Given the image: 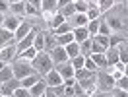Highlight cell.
I'll list each match as a JSON object with an SVG mask.
<instances>
[{"label":"cell","mask_w":128,"mask_h":97,"mask_svg":"<svg viewBox=\"0 0 128 97\" xmlns=\"http://www.w3.org/2000/svg\"><path fill=\"white\" fill-rule=\"evenodd\" d=\"M126 6H128V2H126Z\"/></svg>","instance_id":"63"},{"label":"cell","mask_w":128,"mask_h":97,"mask_svg":"<svg viewBox=\"0 0 128 97\" xmlns=\"http://www.w3.org/2000/svg\"><path fill=\"white\" fill-rule=\"evenodd\" d=\"M70 64L74 66V70H82L84 64H86V56H84V54H78V56L70 58Z\"/></svg>","instance_id":"33"},{"label":"cell","mask_w":128,"mask_h":97,"mask_svg":"<svg viewBox=\"0 0 128 97\" xmlns=\"http://www.w3.org/2000/svg\"><path fill=\"white\" fill-rule=\"evenodd\" d=\"M45 35V52H50V50H54V47H58V39H56V35L52 31H43Z\"/></svg>","instance_id":"13"},{"label":"cell","mask_w":128,"mask_h":97,"mask_svg":"<svg viewBox=\"0 0 128 97\" xmlns=\"http://www.w3.org/2000/svg\"><path fill=\"white\" fill-rule=\"evenodd\" d=\"M12 43H16V37H14V31H10L6 27H0V48L8 47Z\"/></svg>","instance_id":"11"},{"label":"cell","mask_w":128,"mask_h":97,"mask_svg":"<svg viewBox=\"0 0 128 97\" xmlns=\"http://www.w3.org/2000/svg\"><path fill=\"white\" fill-rule=\"evenodd\" d=\"M4 16L6 14H0V27H4Z\"/></svg>","instance_id":"55"},{"label":"cell","mask_w":128,"mask_h":97,"mask_svg":"<svg viewBox=\"0 0 128 97\" xmlns=\"http://www.w3.org/2000/svg\"><path fill=\"white\" fill-rule=\"evenodd\" d=\"M16 56H18V45L16 43L0 48V60H4V62H14Z\"/></svg>","instance_id":"5"},{"label":"cell","mask_w":128,"mask_h":97,"mask_svg":"<svg viewBox=\"0 0 128 97\" xmlns=\"http://www.w3.org/2000/svg\"><path fill=\"white\" fill-rule=\"evenodd\" d=\"M91 45H93L91 37L86 39L84 43H80V54H84V56H91Z\"/></svg>","instance_id":"29"},{"label":"cell","mask_w":128,"mask_h":97,"mask_svg":"<svg viewBox=\"0 0 128 97\" xmlns=\"http://www.w3.org/2000/svg\"><path fill=\"white\" fill-rule=\"evenodd\" d=\"M91 58H93V62H95L97 70H107V68H109V62H107V56H105V54H91Z\"/></svg>","instance_id":"24"},{"label":"cell","mask_w":128,"mask_h":97,"mask_svg":"<svg viewBox=\"0 0 128 97\" xmlns=\"http://www.w3.org/2000/svg\"><path fill=\"white\" fill-rule=\"evenodd\" d=\"M64 22H66V18H64L62 14H56V16L52 18V20H50V22H48V29H50V31H52V29H56V27H58V25H62Z\"/></svg>","instance_id":"31"},{"label":"cell","mask_w":128,"mask_h":97,"mask_svg":"<svg viewBox=\"0 0 128 97\" xmlns=\"http://www.w3.org/2000/svg\"><path fill=\"white\" fill-rule=\"evenodd\" d=\"M54 68L58 70V74L62 76L64 80H66V78H74V74H76L74 66L70 64V60H68V62H64V64H58V66H54Z\"/></svg>","instance_id":"14"},{"label":"cell","mask_w":128,"mask_h":97,"mask_svg":"<svg viewBox=\"0 0 128 97\" xmlns=\"http://www.w3.org/2000/svg\"><path fill=\"white\" fill-rule=\"evenodd\" d=\"M58 14H62V16L66 18V20H68L70 16H74V14H76V8H74V2H72V4H68V6H64L62 10H58Z\"/></svg>","instance_id":"38"},{"label":"cell","mask_w":128,"mask_h":97,"mask_svg":"<svg viewBox=\"0 0 128 97\" xmlns=\"http://www.w3.org/2000/svg\"><path fill=\"white\" fill-rule=\"evenodd\" d=\"M0 97H4V95H2V91H0Z\"/></svg>","instance_id":"61"},{"label":"cell","mask_w":128,"mask_h":97,"mask_svg":"<svg viewBox=\"0 0 128 97\" xmlns=\"http://www.w3.org/2000/svg\"><path fill=\"white\" fill-rule=\"evenodd\" d=\"M118 56H120V62L122 64H128V39H122L118 43Z\"/></svg>","instance_id":"18"},{"label":"cell","mask_w":128,"mask_h":97,"mask_svg":"<svg viewBox=\"0 0 128 97\" xmlns=\"http://www.w3.org/2000/svg\"><path fill=\"white\" fill-rule=\"evenodd\" d=\"M37 54H39V50H37L35 47H31V48H25L24 52H18V56H16V58H24V60H29V62H33Z\"/></svg>","instance_id":"22"},{"label":"cell","mask_w":128,"mask_h":97,"mask_svg":"<svg viewBox=\"0 0 128 97\" xmlns=\"http://www.w3.org/2000/svg\"><path fill=\"white\" fill-rule=\"evenodd\" d=\"M76 78H66V80H64V86H66V88H70V86H74V84H76Z\"/></svg>","instance_id":"52"},{"label":"cell","mask_w":128,"mask_h":97,"mask_svg":"<svg viewBox=\"0 0 128 97\" xmlns=\"http://www.w3.org/2000/svg\"><path fill=\"white\" fill-rule=\"evenodd\" d=\"M25 2H29V4H33V6H35V8H37V10L41 12V0H25Z\"/></svg>","instance_id":"53"},{"label":"cell","mask_w":128,"mask_h":97,"mask_svg":"<svg viewBox=\"0 0 128 97\" xmlns=\"http://www.w3.org/2000/svg\"><path fill=\"white\" fill-rule=\"evenodd\" d=\"M58 97H68V95H64V93H62V95H58Z\"/></svg>","instance_id":"60"},{"label":"cell","mask_w":128,"mask_h":97,"mask_svg":"<svg viewBox=\"0 0 128 97\" xmlns=\"http://www.w3.org/2000/svg\"><path fill=\"white\" fill-rule=\"evenodd\" d=\"M97 88H99V91H112L114 89V80L111 78L109 70H97Z\"/></svg>","instance_id":"3"},{"label":"cell","mask_w":128,"mask_h":97,"mask_svg":"<svg viewBox=\"0 0 128 97\" xmlns=\"http://www.w3.org/2000/svg\"><path fill=\"white\" fill-rule=\"evenodd\" d=\"M112 97H128V91H124V89H112Z\"/></svg>","instance_id":"46"},{"label":"cell","mask_w":128,"mask_h":97,"mask_svg":"<svg viewBox=\"0 0 128 97\" xmlns=\"http://www.w3.org/2000/svg\"><path fill=\"white\" fill-rule=\"evenodd\" d=\"M43 12H58V0H41V14Z\"/></svg>","instance_id":"21"},{"label":"cell","mask_w":128,"mask_h":97,"mask_svg":"<svg viewBox=\"0 0 128 97\" xmlns=\"http://www.w3.org/2000/svg\"><path fill=\"white\" fill-rule=\"evenodd\" d=\"M99 24H101V18L99 20H89V24L86 25V29L89 31V37H93V35L99 33Z\"/></svg>","instance_id":"28"},{"label":"cell","mask_w":128,"mask_h":97,"mask_svg":"<svg viewBox=\"0 0 128 97\" xmlns=\"http://www.w3.org/2000/svg\"><path fill=\"white\" fill-rule=\"evenodd\" d=\"M70 31H72V25L68 24V22H64L62 25H58L56 29H52V33H54L56 37H58V35H64V33H70Z\"/></svg>","instance_id":"34"},{"label":"cell","mask_w":128,"mask_h":97,"mask_svg":"<svg viewBox=\"0 0 128 97\" xmlns=\"http://www.w3.org/2000/svg\"><path fill=\"white\" fill-rule=\"evenodd\" d=\"M33 68H35V72L41 74V76H45V74H48L52 68H54V62H52V58H50V54L48 52H39L37 56H35V60L31 62Z\"/></svg>","instance_id":"1"},{"label":"cell","mask_w":128,"mask_h":97,"mask_svg":"<svg viewBox=\"0 0 128 97\" xmlns=\"http://www.w3.org/2000/svg\"><path fill=\"white\" fill-rule=\"evenodd\" d=\"M64 95L74 97V86H70V88H66V86H64Z\"/></svg>","instance_id":"50"},{"label":"cell","mask_w":128,"mask_h":97,"mask_svg":"<svg viewBox=\"0 0 128 97\" xmlns=\"http://www.w3.org/2000/svg\"><path fill=\"white\" fill-rule=\"evenodd\" d=\"M74 0H58V10H62L64 6H68V4H72Z\"/></svg>","instance_id":"51"},{"label":"cell","mask_w":128,"mask_h":97,"mask_svg":"<svg viewBox=\"0 0 128 97\" xmlns=\"http://www.w3.org/2000/svg\"><path fill=\"white\" fill-rule=\"evenodd\" d=\"M41 78H43L41 74H31V76L24 78V80H20V86H22V88H25V89H29V88H33V86H35Z\"/></svg>","instance_id":"19"},{"label":"cell","mask_w":128,"mask_h":97,"mask_svg":"<svg viewBox=\"0 0 128 97\" xmlns=\"http://www.w3.org/2000/svg\"><path fill=\"white\" fill-rule=\"evenodd\" d=\"M84 68L89 70V72H97V66H95V62H93V58H91V56H86V64H84Z\"/></svg>","instance_id":"42"},{"label":"cell","mask_w":128,"mask_h":97,"mask_svg":"<svg viewBox=\"0 0 128 97\" xmlns=\"http://www.w3.org/2000/svg\"><path fill=\"white\" fill-rule=\"evenodd\" d=\"M66 22L72 25V29H76V27H86V25L89 24V18H88V14H74V16H70Z\"/></svg>","instance_id":"10"},{"label":"cell","mask_w":128,"mask_h":97,"mask_svg":"<svg viewBox=\"0 0 128 97\" xmlns=\"http://www.w3.org/2000/svg\"><path fill=\"white\" fill-rule=\"evenodd\" d=\"M10 12H12L14 16H20V18H24V16H25V2L10 4Z\"/></svg>","instance_id":"26"},{"label":"cell","mask_w":128,"mask_h":97,"mask_svg":"<svg viewBox=\"0 0 128 97\" xmlns=\"http://www.w3.org/2000/svg\"><path fill=\"white\" fill-rule=\"evenodd\" d=\"M45 97H58V95L54 93V89H52V88H48V86H47V89H45Z\"/></svg>","instance_id":"49"},{"label":"cell","mask_w":128,"mask_h":97,"mask_svg":"<svg viewBox=\"0 0 128 97\" xmlns=\"http://www.w3.org/2000/svg\"><path fill=\"white\" fill-rule=\"evenodd\" d=\"M105 56H107V62H109V66H114L116 62H120L118 48H116V47H109V48H107V52H105Z\"/></svg>","instance_id":"16"},{"label":"cell","mask_w":128,"mask_h":97,"mask_svg":"<svg viewBox=\"0 0 128 97\" xmlns=\"http://www.w3.org/2000/svg\"><path fill=\"white\" fill-rule=\"evenodd\" d=\"M74 8H76V14H88L89 2L88 0H74Z\"/></svg>","instance_id":"27"},{"label":"cell","mask_w":128,"mask_h":97,"mask_svg":"<svg viewBox=\"0 0 128 97\" xmlns=\"http://www.w3.org/2000/svg\"><path fill=\"white\" fill-rule=\"evenodd\" d=\"M114 2H118V4H126L128 0H114Z\"/></svg>","instance_id":"58"},{"label":"cell","mask_w":128,"mask_h":97,"mask_svg":"<svg viewBox=\"0 0 128 97\" xmlns=\"http://www.w3.org/2000/svg\"><path fill=\"white\" fill-rule=\"evenodd\" d=\"M74 97H88V93H86V89L82 88V86L78 84V82L74 84Z\"/></svg>","instance_id":"41"},{"label":"cell","mask_w":128,"mask_h":97,"mask_svg":"<svg viewBox=\"0 0 128 97\" xmlns=\"http://www.w3.org/2000/svg\"><path fill=\"white\" fill-rule=\"evenodd\" d=\"M95 4L99 6V10H101V12H107V10H111L116 2H114V0H97Z\"/></svg>","instance_id":"35"},{"label":"cell","mask_w":128,"mask_h":97,"mask_svg":"<svg viewBox=\"0 0 128 97\" xmlns=\"http://www.w3.org/2000/svg\"><path fill=\"white\" fill-rule=\"evenodd\" d=\"M124 39L122 35H118V33H112L111 35V47H118V43Z\"/></svg>","instance_id":"44"},{"label":"cell","mask_w":128,"mask_h":97,"mask_svg":"<svg viewBox=\"0 0 128 97\" xmlns=\"http://www.w3.org/2000/svg\"><path fill=\"white\" fill-rule=\"evenodd\" d=\"M12 70H14V78L16 80H24L31 74H37L35 68L29 60H24V58H14V64H12Z\"/></svg>","instance_id":"2"},{"label":"cell","mask_w":128,"mask_h":97,"mask_svg":"<svg viewBox=\"0 0 128 97\" xmlns=\"http://www.w3.org/2000/svg\"><path fill=\"white\" fill-rule=\"evenodd\" d=\"M64 50H66V54H68V58H74L80 54V43H76V41H72V43H68V45H64Z\"/></svg>","instance_id":"23"},{"label":"cell","mask_w":128,"mask_h":97,"mask_svg":"<svg viewBox=\"0 0 128 97\" xmlns=\"http://www.w3.org/2000/svg\"><path fill=\"white\" fill-rule=\"evenodd\" d=\"M97 35H105V37H111L112 31H111V27H109V24L105 22V20H101V24H99V33Z\"/></svg>","instance_id":"36"},{"label":"cell","mask_w":128,"mask_h":97,"mask_svg":"<svg viewBox=\"0 0 128 97\" xmlns=\"http://www.w3.org/2000/svg\"><path fill=\"white\" fill-rule=\"evenodd\" d=\"M20 88V80H8V82H0V91L4 97H12V93Z\"/></svg>","instance_id":"8"},{"label":"cell","mask_w":128,"mask_h":97,"mask_svg":"<svg viewBox=\"0 0 128 97\" xmlns=\"http://www.w3.org/2000/svg\"><path fill=\"white\" fill-rule=\"evenodd\" d=\"M48 54H50V58H52L54 66H58V64H64V62H68V60H70V58H68V54H66V50H64V47H62V45L54 47V50H50Z\"/></svg>","instance_id":"6"},{"label":"cell","mask_w":128,"mask_h":97,"mask_svg":"<svg viewBox=\"0 0 128 97\" xmlns=\"http://www.w3.org/2000/svg\"><path fill=\"white\" fill-rule=\"evenodd\" d=\"M56 39H58V45H68V43H72L74 41V33L70 31V33H64V35H58V37H56Z\"/></svg>","instance_id":"37"},{"label":"cell","mask_w":128,"mask_h":97,"mask_svg":"<svg viewBox=\"0 0 128 97\" xmlns=\"http://www.w3.org/2000/svg\"><path fill=\"white\" fill-rule=\"evenodd\" d=\"M124 76H128V64H126V68H124Z\"/></svg>","instance_id":"59"},{"label":"cell","mask_w":128,"mask_h":97,"mask_svg":"<svg viewBox=\"0 0 128 97\" xmlns=\"http://www.w3.org/2000/svg\"><path fill=\"white\" fill-rule=\"evenodd\" d=\"M105 22L109 24L112 33H118V31H124V29H126V24H124L122 20H118V18H107Z\"/></svg>","instance_id":"15"},{"label":"cell","mask_w":128,"mask_h":97,"mask_svg":"<svg viewBox=\"0 0 128 97\" xmlns=\"http://www.w3.org/2000/svg\"><path fill=\"white\" fill-rule=\"evenodd\" d=\"M43 78H45V82H47L48 88H56V86H62V84H64V78L58 74L56 68H52V70H50L48 74H45Z\"/></svg>","instance_id":"7"},{"label":"cell","mask_w":128,"mask_h":97,"mask_svg":"<svg viewBox=\"0 0 128 97\" xmlns=\"http://www.w3.org/2000/svg\"><path fill=\"white\" fill-rule=\"evenodd\" d=\"M39 31H41V27L33 25L31 31L27 33V35H25L20 43H16V45H18V52H24L25 48H31V47H33V41H35V37H37V33H39Z\"/></svg>","instance_id":"4"},{"label":"cell","mask_w":128,"mask_h":97,"mask_svg":"<svg viewBox=\"0 0 128 97\" xmlns=\"http://www.w3.org/2000/svg\"><path fill=\"white\" fill-rule=\"evenodd\" d=\"M39 97H45V93H43V95H39Z\"/></svg>","instance_id":"62"},{"label":"cell","mask_w":128,"mask_h":97,"mask_svg":"<svg viewBox=\"0 0 128 97\" xmlns=\"http://www.w3.org/2000/svg\"><path fill=\"white\" fill-rule=\"evenodd\" d=\"M31 27H33L31 22H29V20H24V22H22V25H20V27L16 29V33H14V37H16V43H20V41L24 39L25 35L31 31Z\"/></svg>","instance_id":"12"},{"label":"cell","mask_w":128,"mask_h":97,"mask_svg":"<svg viewBox=\"0 0 128 97\" xmlns=\"http://www.w3.org/2000/svg\"><path fill=\"white\" fill-rule=\"evenodd\" d=\"M91 97H112V91H97L95 95H91Z\"/></svg>","instance_id":"48"},{"label":"cell","mask_w":128,"mask_h":97,"mask_svg":"<svg viewBox=\"0 0 128 97\" xmlns=\"http://www.w3.org/2000/svg\"><path fill=\"white\" fill-rule=\"evenodd\" d=\"M114 88L116 89H124V91H128V76H122L120 80L114 82Z\"/></svg>","instance_id":"39"},{"label":"cell","mask_w":128,"mask_h":97,"mask_svg":"<svg viewBox=\"0 0 128 97\" xmlns=\"http://www.w3.org/2000/svg\"><path fill=\"white\" fill-rule=\"evenodd\" d=\"M6 64H8V62H4V60H0V70H2V68H4Z\"/></svg>","instance_id":"57"},{"label":"cell","mask_w":128,"mask_h":97,"mask_svg":"<svg viewBox=\"0 0 128 97\" xmlns=\"http://www.w3.org/2000/svg\"><path fill=\"white\" fill-rule=\"evenodd\" d=\"M72 33H74V41L76 43H84L86 39H89V31L86 27H76V29H72Z\"/></svg>","instance_id":"20"},{"label":"cell","mask_w":128,"mask_h":97,"mask_svg":"<svg viewBox=\"0 0 128 97\" xmlns=\"http://www.w3.org/2000/svg\"><path fill=\"white\" fill-rule=\"evenodd\" d=\"M99 16H101V10H99V6H97L95 2H89L88 18H89V20H99Z\"/></svg>","instance_id":"30"},{"label":"cell","mask_w":128,"mask_h":97,"mask_svg":"<svg viewBox=\"0 0 128 97\" xmlns=\"http://www.w3.org/2000/svg\"><path fill=\"white\" fill-rule=\"evenodd\" d=\"M37 14H41L39 10L35 8L33 4H29V2H25V16H37Z\"/></svg>","instance_id":"43"},{"label":"cell","mask_w":128,"mask_h":97,"mask_svg":"<svg viewBox=\"0 0 128 97\" xmlns=\"http://www.w3.org/2000/svg\"><path fill=\"white\" fill-rule=\"evenodd\" d=\"M33 47L37 48L39 52H43V48H45V35H43V29L37 33V37H35V41H33Z\"/></svg>","instance_id":"32"},{"label":"cell","mask_w":128,"mask_h":97,"mask_svg":"<svg viewBox=\"0 0 128 97\" xmlns=\"http://www.w3.org/2000/svg\"><path fill=\"white\" fill-rule=\"evenodd\" d=\"M8 12H10L8 0H0V14H8Z\"/></svg>","instance_id":"45"},{"label":"cell","mask_w":128,"mask_h":97,"mask_svg":"<svg viewBox=\"0 0 128 97\" xmlns=\"http://www.w3.org/2000/svg\"><path fill=\"white\" fill-rule=\"evenodd\" d=\"M12 97H31V93H29V89H25V88H22V86H20V88L12 93Z\"/></svg>","instance_id":"40"},{"label":"cell","mask_w":128,"mask_h":97,"mask_svg":"<svg viewBox=\"0 0 128 97\" xmlns=\"http://www.w3.org/2000/svg\"><path fill=\"white\" fill-rule=\"evenodd\" d=\"M14 80V70H12V64H6L2 70H0V82H8Z\"/></svg>","instance_id":"25"},{"label":"cell","mask_w":128,"mask_h":97,"mask_svg":"<svg viewBox=\"0 0 128 97\" xmlns=\"http://www.w3.org/2000/svg\"><path fill=\"white\" fill-rule=\"evenodd\" d=\"M18 2H25V0H8V4H18Z\"/></svg>","instance_id":"56"},{"label":"cell","mask_w":128,"mask_h":97,"mask_svg":"<svg viewBox=\"0 0 128 97\" xmlns=\"http://www.w3.org/2000/svg\"><path fill=\"white\" fill-rule=\"evenodd\" d=\"M24 20H25V18L14 16V14H8V16H4V27L16 33V29L20 27V25H22V22H24Z\"/></svg>","instance_id":"9"},{"label":"cell","mask_w":128,"mask_h":97,"mask_svg":"<svg viewBox=\"0 0 128 97\" xmlns=\"http://www.w3.org/2000/svg\"><path fill=\"white\" fill-rule=\"evenodd\" d=\"M45 89H47V82H45V78H41L33 88H29V93H31V97H39L45 93Z\"/></svg>","instance_id":"17"},{"label":"cell","mask_w":128,"mask_h":97,"mask_svg":"<svg viewBox=\"0 0 128 97\" xmlns=\"http://www.w3.org/2000/svg\"><path fill=\"white\" fill-rule=\"evenodd\" d=\"M56 14H58V12H43L41 16H43V20H45V22H50V20H52Z\"/></svg>","instance_id":"47"},{"label":"cell","mask_w":128,"mask_h":97,"mask_svg":"<svg viewBox=\"0 0 128 97\" xmlns=\"http://www.w3.org/2000/svg\"><path fill=\"white\" fill-rule=\"evenodd\" d=\"M52 89H54L56 95H62V93H64V84H62V86H56V88H52Z\"/></svg>","instance_id":"54"}]
</instances>
